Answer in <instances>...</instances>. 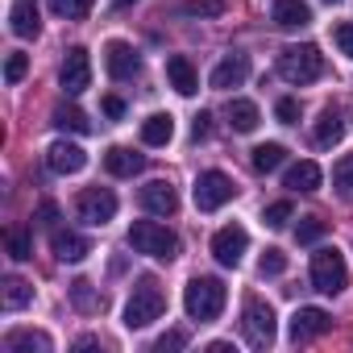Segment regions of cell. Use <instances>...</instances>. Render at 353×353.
I'll return each mask as SVG.
<instances>
[{"mask_svg": "<svg viewBox=\"0 0 353 353\" xmlns=\"http://www.w3.org/2000/svg\"><path fill=\"white\" fill-rule=\"evenodd\" d=\"M328 5H336V0H328Z\"/></svg>", "mask_w": 353, "mask_h": 353, "instance_id": "obj_46", "label": "cell"}, {"mask_svg": "<svg viewBox=\"0 0 353 353\" xmlns=\"http://www.w3.org/2000/svg\"><path fill=\"white\" fill-rule=\"evenodd\" d=\"M100 108H104V117H112V121H117V117H125V100H121V96H104V100H100Z\"/></svg>", "mask_w": 353, "mask_h": 353, "instance_id": "obj_41", "label": "cell"}, {"mask_svg": "<svg viewBox=\"0 0 353 353\" xmlns=\"http://www.w3.org/2000/svg\"><path fill=\"white\" fill-rule=\"evenodd\" d=\"M225 9H229V0H183V13L188 17H200V21L204 17H221Z\"/></svg>", "mask_w": 353, "mask_h": 353, "instance_id": "obj_32", "label": "cell"}, {"mask_svg": "<svg viewBox=\"0 0 353 353\" xmlns=\"http://www.w3.org/2000/svg\"><path fill=\"white\" fill-rule=\"evenodd\" d=\"M104 166H108V174H117V179H133V174H141V166H145V158H141L137 150H125V145H112V150L104 154Z\"/></svg>", "mask_w": 353, "mask_h": 353, "instance_id": "obj_18", "label": "cell"}, {"mask_svg": "<svg viewBox=\"0 0 353 353\" xmlns=\"http://www.w3.org/2000/svg\"><path fill=\"white\" fill-rule=\"evenodd\" d=\"M279 75H283L287 83H295V88L316 83V79L324 75V54H320L312 42H303V46H287V50L279 54Z\"/></svg>", "mask_w": 353, "mask_h": 353, "instance_id": "obj_4", "label": "cell"}, {"mask_svg": "<svg viewBox=\"0 0 353 353\" xmlns=\"http://www.w3.org/2000/svg\"><path fill=\"white\" fill-rule=\"evenodd\" d=\"M50 336L46 332H34V328H13L5 336V353H50Z\"/></svg>", "mask_w": 353, "mask_h": 353, "instance_id": "obj_19", "label": "cell"}, {"mask_svg": "<svg viewBox=\"0 0 353 353\" xmlns=\"http://www.w3.org/2000/svg\"><path fill=\"white\" fill-rule=\"evenodd\" d=\"M166 312V295H162V287H158V279H137V287H133V295H129V303H125V328H145V324H154L158 316Z\"/></svg>", "mask_w": 353, "mask_h": 353, "instance_id": "obj_3", "label": "cell"}, {"mask_svg": "<svg viewBox=\"0 0 353 353\" xmlns=\"http://www.w3.org/2000/svg\"><path fill=\"white\" fill-rule=\"evenodd\" d=\"M274 117H279L283 125H295V121H299V100H291V96H283V100L274 104Z\"/></svg>", "mask_w": 353, "mask_h": 353, "instance_id": "obj_38", "label": "cell"}, {"mask_svg": "<svg viewBox=\"0 0 353 353\" xmlns=\"http://www.w3.org/2000/svg\"><path fill=\"white\" fill-rule=\"evenodd\" d=\"M233 196H237V188H233V179H229L225 170H204L200 179H196V208L200 212H216Z\"/></svg>", "mask_w": 353, "mask_h": 353, "instance_id": "obj_7", "label": "cell"}, {"mask_svg": "<svg viewBox=\"0 0 353 353\" xmlns=\"http://www.w3.org/2000/svg\"><path fill=\"white\" fill-rule=\"evenodd\" d=\"M341 137H345V121H341V112H336V108H324L320 121H316V129H312V141H316L320 150H328V145H336Z\"/></svg>", "mask_w": 353, "mask_h": 353, "instance_id": "obj_21", "label": "cell"}, {"mask_svg": "<svg viewBox=\"0 0 353 353\" xmlns=\"http://www.w3.org/2000/svg\"><path fill=\"white\" fill-rule=\"evenodd\" d=\"M225 299H229L225 283H221V279H208V274H204V279H192L188 291H183V307H188V316L200 320V324L216 320V316L225 312Z\"/></svg>", "mask_w": 353, "mask_h": 353, "instance_id": "obj_2", "label": "cell"}, {"mask_svg": "<svg viewBox=\"0 0 353 353\" xmlns=\"http://www.w3.org/2000/svg\"><path fill=\"white\" fill-rule=\"evenodd\" d=\"M295 237H299V245H316V241L324 237V221H320V216H303L299 229H295Z\"/></svg>", "mask_w": 353, "mask_h": 353, "instance_id": "obj_34", "label": "cell"}, {"mask_svg": "<svg viewBox=\"0 0 353 353\" xmlns=\"http://www.w3.org/2000/svg\"><path fill=\"white\" fill-rule=\"evenodd\" d=\"M245 250H250V233H245L241 225L216 229V237H212V258H216L221 266H241Z\"/></svg>", "mask_w": 353, "mask_h": 353, "instance_id": "obj_10", "label": "cell"}, {"mask_svg": "<svg viewBox=\"0 0 353 353\" xmlns=\"http://www.w3.org/2000/svg\"><path fill=\"white\" fill-rule=\"evenodd\" d=\"M5 241H9V254H13L17 262H26V258L34 254V237H30V229H21V225H17V229H9V233H5Z\"/></svg>", "mask_w": 353, "mask_h": 353, "instance_id": "obj_31", "label": "cell"}, {"mask_svg": "<svg viewBox=\"0 0 353 353\" xmlns=\"http://www.w3.org/2000/svg\"><path fill=\"white\" fill-rule=\"evenodd\" d=\"M9 30H13L17 38H38L42 21H38V9L30 5V0H17V5H13V13H9Z\"/></svg>", "mask_w": 353, "mask_h": 353, "instance_id": "obj_22", "label": "cell"}, {"mask_svg": "<svg viewBox=\"0 0 353 353\" xmlns=\"http://www.w3.org/2000/svg\"><path fill=\"white\" fill-rule=\"evenodd\" d=\"M38 216H42V225H54V216H59V208H54V204H42V212H38Z\"/></svg>", "mask_w": 353, "mask_h": 353, "instance_id": "obj_43", "label": "cell"}, {"mask_svg": "<svg viewBox=\"0 0 353 353\" xmlns=\"http://www.w3.org/2000/svg\"><path fill=\"white\" fill-rule=\"evenodd\" d=\"M229 349H233L229 341H212V345H208V353H229Z\"/></svg>", "mask_w": 353, "mask_h": 353, "instance_id": "obj_44", "label": "cell"}, {"mask_svg": "<svg viewBox=\"0 0 353 353\" xmlns=\"http://www.w3.org/2000/svg\"><path fill=\"white\" fill-rule=\"evenodd\" d=\"M50 250H54L59 262H83V258L92 254L88 237H79V233H71V229H54V233H50Z\"/></svg>", "mask_w": 353, "mask_h": 353, "instance_id": "obj_15", "label": "cell"}, {"mask_svg": "<svg viewBox=\"0 0 353 353\" xmlns=\"http://www.w3.org/2000/svg\"><path fill=\"white\" fill-rule=\"evenodd\" d=\"M312 21V9L303 0H274V26L279 30H303Z\"/></svg>", "mask_w": 353, "mask_h": 353, "instance_id": "obj_20", "label": "cell"}, {"mask_svg": "<svg viewBox=\"0 0 353 353\" xmlns=\"http://www.w3.org/2000/svg\"><path fill=\"white\" fill-rule=\"evenodd\" d=\"M59 83H63L67 96H79V92L92 83V59H88L83 46H71V50H67V59H63V67H59Z\"/></svg>", "mask_w": 353, "mask_h": 353, "instance_id": "obj_9", "label": "cell"}, {"mask_svg": "<svg viewBox=\"0 0 353 353\" xmlns=\"http://www.w3.org/2000/svg\"><path fill=\"white\" fill-rule=\"evenodd\" d=\"M137 200H141V208H145L150 216H174V208H179V196H174V188H170L166 179L145 183V188L137 192Z\"/></svg>", "mask_w": 353, "mask_h": 353, "instance_id": "obj_12", "label": "cell"}, {"mask_svg": "<svg viewBox=\"0 0 353 353\" xmlns=\"http://www.w3.org/2000/svg\"><path fill=\"white\" fill-rule=\"evenodd\" d=\"M241 328H245V341L254 349H270L274 345V307L258 295L245 299V316H241Z\"/></svg>", "mask_w": 353, "mask_h": 353, "instance_id": "obj_6", "label": "cell"}, {"mask_svg": "<svg viewBox=\"0 0 353 353\" xmlns=\"http://www.w3.org/2000/svg\"><path fill=\"white\" fill-rule=\"evenodd\" d=\"M26 71H30V59H26V54H9V63H5V79H9V83H21Z\"/></svg>", "mask_w": 353, "mask_h": 353, "instance_id": "obj_37", "label": "cell"}, {"mask_svg": "<svg viewBox=\"0 0 353 353\" xmlns=\"http://www.w3.org/2000/svg\"><path fill=\"white\" fill-rule=\"evenodd\" d=\"M129 245H133V254H145V258H158V262L179 258V237H174L166 225H158V221H133Z\"/></svg>", "mask_w": 353, "mask_h": 353, "instance_id": "obj_1", "label": "cell"}, {"mask_svg": "<svg viewBox=\"0 0 353 353\" xmlns=\"http://www.w3.org/2000/svg\"><path fill=\"white\" fill-rule=\"evenodd\" d=\"M92 5H96V0H50V9L59 17H67V21H83L92 13Z\"/></svg>", "mask_w": 353, "mask_h": 353, "instance_id": "obj_33", "label": "cell"}, {"mask_svg": "<svg viewBox=\"0 0 353 353\" xmlns=\"http://www.w3.org/2000/svg\"><path fill=\"white\" fill-rule=\"evenodd\" d=\"M166 79H170V88L179 92V96H196V92H200L196 67H192V59H183V54H170V59H166Z\"/></svg>", "mask_w": 353, "mask_h": 353, "instance_id": "obj_16", "label": "cell"}, {"mask_svg": "<svg viewBox=\"0 0 353 353\" xmlns=\"http://www.w3.org/2000/svg\"><path fill=\"white\" fill-rule=\"evenodd\" d=\"M54 129H63V133H67V129H71V133H88V117H83L75 104H59V108H54Z\"/></svg>", "mask_w": 353, "mask_h": 353, "instance_id": "obj_28", "label": "cell"}, {"mask_svg": "<svg viewBox=\"0 0 353 353\" xmlns=\"http://www.w3.org/2000/svg\"><path fill=\"white\" fill-rule=\"evenodd\" d=\"M283 158H287V150H283L279 141H266V145H258V150L250 154V166H254L258 174H270V170L283 166Z\"/></svg>", "mask_w": 353, "mask_h": 353, "instance_id": "obj_26", "label": "cell"}, {"mask_svg": "<svg viewBox=\"0 0 353 353\" xmlns=\"http://www.w3.org/2000/svg\"><path fill=\"white\" fill-rule=\"evenodd\" d=\"M26 303H34V287H30L26 279H9V283H5V312H17V307H26Z\"/></svg>", "mask_w": 353, "mask_h": 353, "instance_id": "obj_29", "label": "cell"}, {"mask_svg": "<svg viewBox=\"0 0 353 353\" xmlns=\"http://www.w3.org/2000/svg\"><path fill=\"white\" fill-rule=\"evenodd\" d=\"M332 188L345 204H353V154H345L336 166H332Z\"/></svg>", "mask_w": 353, "mask_h": 353, "instance_id": "obj_27", "label": "cell"}, {"mask_svg": "<svg viewBox=\"0 0 353 353\" xmlns=\"http://www.w3.org/2000/svg\"><path fill=\"white\" fill-rule=\"evenodd\" d=\"M75 212H79L83 225H96L100 229V225H108L117 216V196L108 188H83L79 200H75Z\"/></svg>", "mask_w": 353, "mask_h": 353, "instance_id": "obj_8", "label": "cell"}, {"mask_svg": "<svg viewBox=\"0 0 353 353\" xmlns=\"http://www.w3.org/2000/svg\"><path fill=\"white\" fill-rule=\"evenodd\" d=\"M328 328H332V316H328L324 307H299V312L291 316V341H295V345H307V341L324 336Z\"/></svg>", "mask_w": 353, "mask_h": 353, "instance_id": "obj_11", "label": "cell"}, {"mask_svg": "<svg viewBox=\"0 0 353 353\" xmlns=\"http://www.w3.org/2000/svg\"><path fill=\"white\" fill-rule=\"evenodd\" d=\"M46 166H50L54 174H79V170L88 166V154H83L75 141H54V145L46 150Z\"/></svg>", "mask_w": 353, "mask_h": 353, "instance_id": "obj_14", "label": "cell"}, {"mask_svg": "<svg viewBox=\"0 0 353 353\" xmlns=\"http://www.w3.org/2000/svg\"><path fill=\"white\" fill-rule=\"evenodd\" d=\"M291 216H295V208H291V204H287V200H279V204H270V208H266V212H262V221H266V225H270V229H283V225H287V221H291Z\"/></svg>", "mask_w": 353, "mask_h": 353, "instance_id": "obj_36", "label": "cell"}, {"mask_svg": "<svg viewBox=\"0 0 353 353\" xmlns=\"http://www.w3.org/2000/svg\"><path fill=\"white\" fill-rule=\"evenodd\" d=\"M225 117H229V125H233V133H254L258 129V104L254 100H229V108H225Z\"/></svg>", "mask_w": 353, "mask_h": 353, "instance_id": "obj_23", "label": "cell"}, {"mask_svg": "<svg viewBox=\"0 0 353 353\" xmlns=\"http://www.w3.org/2000/svg\"><path fill=\"white\" fill-rule=\"evenodd\" d=\"M71 303H75L79 312H100V303H104V299L92 291V283H88V279H75V283H71Z\"/></svg>", "mask_w": 353, "mask_h": 353, "instance_id": "obj_30", "label": "cell"}, {"mask_svg": "<svg viewBox=\"0 0 353 353\" xmlns=\"http://www.w3.org/2000/svg\"><path fill=\"white\" fill-rule=\"evenodd\" d=\"M245 75H250V59H245V54H229V59L212 71V88H216V92L241 88V83H245Z\"/></svg>", "mask_w": 353, "mask_h": 353, "instance_id": "obj_17", "label": "cell"}, {"mask_svg": "<svg viewBox=\"0 0 353 353\" xmlns=\"http://www.w3.org/2000/svg\"><path fill=\"white\" fill-rule=\"evenodd\" d=\"M104 67H108L112 79H133L141 71V59H137V50L129 42H108L104 46Z\"/></svg>", "mask_w": 353, "mask_h": 353, "instance_id": "obj_13", "label": "cell"}, {"mask_svg": "<svg viewBox=\"0 0 353 353\" xmlns=\"http://www.w3.org/2000/svg\"><path fill=\"white\" fill-rule=\"evenodd\" d=\"M283 270H287V254H283V250H266L262 262H258V274H262V279H274V274H283Z\"/></svg>", "mask_w": 353, "mask_h": 353, "instance_id": "obj_35", "label": "cell"}, {"mask_svg": "<svg viewBox=\"0 0 353 353\" xmlns=\"http://www.w3.org/2000/svg\"><path fill=\"white\" fill-rule=\"evenodd\" d=\"M332 38H336V46H341V54H345V59H353V26H349V21H345V26H336V30H332Z\"/></svg>", "mask_w": 353, "mask_h": 353, "instance_id": "obj_39", "label": "cell"}, {"mask_svg": "<svg viewBox=\"0 0 353 353\" xmlns=\"http://www.w3.org/2000/svg\"><path fill=\"white\" fill-rule=\"evenodd\" d=\"M208 121H212V117H208V112H200V117H196V121H192V137H196V141H204V137H208V129H212V125H208Z\"/></svg>", "mask_w": 353, "mask_h": 353, "instance_id": "obj_42", "label": "cell"}, {"mask_svg": "<svg viewBox=\"0 0 353 353\" xmlns=\"http://www.w3.org/2000/svg\"><path fill=\"white\" fill-rule=\"evenodd\" d=\"M183 345H188V336H183V332H166V336H158V341H154V349H158V353H166V349H183Z\"/></svg>", "mask_w": 353, "mask_h": 353, "instance_id": "obj_40", "label": "cell"}, {"mask_svg": "<svg viewBox=\"0 0 353 353\" xmlns=\"http://www.w3.org/2000/svg\"><path fill=\"white\" fill-rule=\"evenodd\" d=\"M283 188H291V192H316L320 188V166L316 162H295L291 170H287V179H283Z\"/></svg>", "mask_w": 353, "mask_h": 353, "instance_id": "obj_24", "label": "cell"}, {"mask_svg": "<svg viewBox=\"0 0 353 353\" xmlns=\"http://www.w3.org/2000/svg\"><path fill=\"white\" fill-rule=\"evenodd\" d=\"M112 5H117V9H129V5H137V0H112Z\"/></svg>", "mask_w": 353, "mask_h": 353, "instance_id": "obj_45", "label": "cell"}, {"mask_svg": "<svg viewBox=\"0 0 353 353\" xmlns=\"http://www.w3.org/2000/svg\"><path fill=\"white\" fill-rule=\"evenodd\" d=\"M312 287L320 295H341L349 287V270H345L341 250H316L312 254Z\"/></svg>", "mask_w": 353, "mask_h": 353, "instance_id": "obj_5", "label": "cell"}, {"mask_svg": "<svg viewBox=\"0 0 353 353\" xmlns=\"http://www.w3.org/2000/svg\"><path fill=\"white\" fill-rule=\"evenodd\" d=\"M170 137H174V121L166 112H154V117L141 121V141L145 145H166Z\"/></svg>", "mask_w": 353, "mask_h": 353, "instance_id": "obj_25", "label": "cell"}]
</instances>
